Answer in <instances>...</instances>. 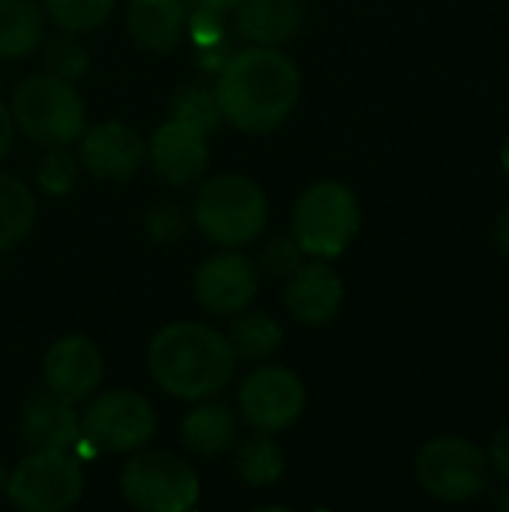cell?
<instances>
[{"label": "cell", "instance_id": "cell-1", "mask_svg": "<svg viewBox=\"0 0 509 512\" xmlns=\"http://www.w3.org/2000/svg\"><path fill=\"white\" fill-rule=\"evenodd\" d=\"M222 120L246 135L276 132L300 102V69L273 45L234 51L213 87Z\"/></svg>", "mask_w": 509, "mask_h": 512}, {"label": "cell", "instance_id": "cell-2", "mask_svg": "<svg viewBox=\"0 0 509 512\" xmlns=\"http://www.w3.org/2000/svg\"><path fill=\"white\" fill-rule=\"evenodd\" d=\"M237 354L231 342L204 324L174 321L162 327L147 348V369L159 390L174 399L204 402L222 393L234 378Z\"/></svg>", "mask_w": 509, "mask_h": 512}, {"label": "cell", "instance_id": "cell-3", "mask_svg": "<svg viewBox=\"0 0 509 512\" xmlns=\"http://www.w3.org/2000/svg\"><path fill=\"white\" fill-rule=\"evenodd\" d=\"M12 120L42 147H69L87 129V108L72 81L45 72L30 75L15 87Z\"/></svg>", "mask_w": 509, "mask_h": 512}, {"label": "cell", "instance_id": "cell-4", "mask_svg": "<svg viewBox=\"0 0 509 512\" xmlns=\"http://www.w3.org/2000/svg\"><path fill=\"white\" fill-rule=\"evenodd\" d=\"M195 225L216 246H246L267 225V195L243 174L213 177L198 189Z\"/></svg>", "mask_w": 509, "mask_h": 512}, {"label": "cell", "instance_id": "cell-5", "mask_svg": "<svg viewBox=\"0 0 509 512\" xmlns=\"http://www.w3.org/2000/svg\"><path fill=\"white\" fill-rule=\"evenodd\" d=\"M363 210L357 195L339 180L312 183L294 204L291 228L303 255L339 258L360 234Z\"/></svg>", "mask_w": 509, "mask_h": 512}, {"label": "cell", "instance_id": "cell-6", "mask_svg": "<svg viewBox=\"0 0 509 512\" xmlns=\"http://www.w3.org/2000/svg\"><path fill=\"white\" fill-rule=\"evenodd\" d=\"M417 483L441 504H468L489 489L492 465L483 447L462 435H441L423 444L414 462Z\"/></svg>", "mask_w": 509, "mask_h": 512}, {"label": "cell", "instance_id": "cell-7", "mask_svg": "<svg viewBox=\"0 0 509 512\" xmlns=\"http://www.w3.org/2000/svg\"><path fill=\"white\" fill-rule=\"evenodd\" d=\"M123 498L135 510L183 512L195 507L201 483L195 468L171 450H144L120 474Z\"/></svg>", "mask_w": 509, "mask_h": 512}, {"label": "cell", "instance_id": "cell-8", "mask_svg": "<svg viewBox=\"0 0 509 512\" xmlns=\"http://www.w3.org/2000/svg\"><path fill=\"white\" fill-rule=\"evenodd\" d=\"M84 492L81 459L72 450H33L6 477L12 507L24 512L69 510Z\"/></svg>", "mask_w": 509, "mask_h": 512}, {"label": "cell", "instance_id": "cell-9", "mask_svg": "<svg viewBox=\"0 0 509 512\" xmlns=\"http://www.w3.org/2000/svg\"><path fill=\"white\" fill-rule=\"evenodd\" d=\"M156 432L153 405L132 390H114L81 414V438L96 453H135Z\"/></svg>", "mask_w": 509, "mask_h": 512}, {"label": "cell", "instance_id": "cell-10", "mask_svg": "<svg viewBox=\"0 0 509 512\" xmlns=\"http://www.w3.org/2000/svg\"><path fill=\"white\" fill-rule=\"evenodd\" d=\"M237 399L243 420L255 432L276 435L300 420L306 408V387L285 366H261L246 375Z\"/></svg>", "mask_w": 509, "mask_h": 512}, {"label": "cell", "instance_id": "cell-11", "mask_svg": "<svg viewBox=\"0 0 509 512\" xmlns=\"http://www.w3.org/2000/svg\"><path fill=\"white\" fill-rule=\"evenodd\" d=\"M78 141H81V147H78L81 165L99 180L126 183L141 171V165L147 159V144H144L141 132L120 120H105V123L87 126Z\"/></svg>", "mask_w": 509, "mask_h": 512}, {"label": "cell", "instance_id": "cell-12", "mask_svg": "<svg viewBox=\"0 0 509 512\" xmlns=\"http://www.w3.org/2000/svg\"><path fill=\"white\" fill-rule=\"evenodd\" d=\"M258 294V267L240 252H216L195 273V297L210 315H237Z\"/></svg>", "mask_w": 509, "mask_h": 512}, {"label": "cell", "instance_id": "cell-13", "mask_svg": "<svg viewBox=\"0 0 509 512\" xmlns=\"http://www.w3.org/2000/svg\"><path fill=\"white\" fill-rule=\"evenodd\" d=\"M147 156L156 177L168 186H192L204 177L210 165L207 135L180 120H168L153 132Z\"/></svg>", "mask_w": 509, "mask_h": 512}, {"label": "cell", "instance_id": "cell-14", "mask_svg": "<svg viewBox=\"0 0 509 512\" xmlns=\"http://www.w3.org/2000/svg\"><path fill=\"white\" fill-rule=\"evenodd\" d=\"M45 390L78 405L90 399L102 381V354L87 336L57 339L42 360Z\"/></svg>", "mask_w": 509, "mask_h": 512}, {"label": "cell", "instance_id": "cell-15", "mask_svg": "<svg viewBox=\"0 0 509 512\" xmlns=\"http://www.w3.org/2000/svg\"><path fill=\"white\" fill-rule=\"evenodd\" d=\"M342 303L345 285L339 273L324 261L300 264L285 282V306L306 327H324L336 321Z\"/></svg>", "mask_w": 509, "mask_h": 512}, {"label": "cell", "instance_id": "cell-16", "mask_svg": "<svg viewBox=\"0 0 509 512\" xmlns=\"http://www.w3.org/2000/svg\"><path fill=\"white\" fill-rule=\"evenodd\" d=\"M21 438L33 450H75L81 441V417L72 402L51 390L33 393L21 408Z\"/></svg>", "mask_w": 509, "mask_h": 512}, {"label": "cell", "instance_id": "cell-17", "mask_svg": "<svg viewBox=\"0 0 509 512\" xmlns=\"http://www.w3.org/2000/svg\"><path fill=\"white\" fill-rule=\"evenodd\" d=\"M189 6L183 0H129L126 27L138 48L168 54L186 33Z\"/></svg>", "mask_w": 509, "mask_h": 512}, {"label": "cell", "instance_id": "cell-18", "mask_svg": "<svg viewBox=\"0 0 509 512\" xmlns=\"http://www.w3.org/2000/svg\"><path fill=\"white\" fill-rule=\"evenodd\" d=\"M306 21L303 0H240L237 27L252 45H285L300 36Z\"/></svg>", "mask_w": 509, "mask_h": 512}, {"label": "cell", "instance_id": "cell-19", "mask_svg": "<svg viewBox=\"0 0 509 512\" xmlns=\"http://www.w3.org/2000/svg\"><path fill=\"white\" fill-rule=\"evenodd\" d=\"M183 441L192 453L204 456V459H213V456H222L228 453L234 444H237V417L228 405L222 402H207L192 408L186 417H183Z\"/></svg>", "mask_w": 509, "mask_h": 512}, {"label": "cell", "instance_id": "cell-20", "mask_svg": "<svg viewBox=\"0 0 509 512\" xmlns=\"http://www.w3.org/2000/svg\"><path fill=\"white\" fill-rule=\"evenodd\" d=\"M45 9L33 0H0V57L21 60L42 45Z\"/></svg>", "mask_w": 509, "mask_h": 512}, {"label": "cell", "instance_id": "cell-21", "mask_svg": "<svg viewBox=\"0 0 509 512\" xmlns=\"http://www.w3.org/2000/svg\"><path fill=\"white\" fill-rule=\"evenodd\" d=\"M36 222V201L21 177L0 174V252L15 249Z\"/></svg>", "mask_w": 509, "mask_h": 512}, {"label": "cell", "instance_id": "cell-22", "mask_svg": "<svg viewBox=\"0 0 509 512\" xmlns=\"http://www.w3.org/2000/svg\"><path fill=\"white\" fill-rule=\"evenodd\" d=\"M228 342H231L234 354L243 360H267L282 348L285 330L270 315L243 309V312H237V321H231Z\"/></svg>", "mask_w": 509, "mask_h": 512}, {"label": "cell", "instance_id": "cell-23", "mask_svg": "<svg viewBox=\"0 0 509 512\" xmlns=\"http://www.w3.org/2000/svg\"><path fill=\"white\" fill-rule=\"evenodd\" d=\"M234 468L243 477V483L255 489H267L285 474V453L276 441H270V435L258 432L237 450Z\"/></svg>", "mask_w": 509, "mask_h": 512}, {"label": "cell", "instance_id": "cell-24", "mask_svg": "<svg viewBox=\"0 0 509 512\" xmlns=\"http://www.w3.org/2000/svg\"><path fill=\"white\" fill-rule=\"evenodd\" d=\"M168 111H171V120H180L186 126H195L201 129L204 135L216 132L219 123H222V111H219V102H216V93L201 87V84H183L174 90L171 102H168Z\"/></svg>", "mask_w": 509, "mask_h": 512}, {"label": "cell", "instance_id": "cell-25", "mask_svg": "<svg viewBox=\"0 0 509 512\" xmlns=\"http://www.w3.org/2000/svg\"><path fill=\"white\" fill-rule=\"evenodd\" d=\"M117 0H45V15L63 33H87L102 27Z\"/></svg>", "mask_w": 509, "mask_h": 512}, {"label": "cell", "instance_id": "cell-26", "mask_svg": "<svg viewBox=\"0 0 509 512\" xmlns=\"http://www.w3.org/2000/svg\"><path fill=\"white\" fill-rule=\"evenodd\" d=\"M90 66V57L84 51V45L72 36H54L51 42H45V69L63 81H78Z\"/></svg>", "mask_w": 509, "mask_h": 512}, {"label": "cell", "instance_id": "cell-27", "mask_svg": "<svg viewBox=\"0 0 509 512\" xmlns=\"http://www.w3.org/2000/svg\"><path fill=\"white\" fill-rule=\"evenodd\" d=\"M36 180L48 195H69L78 180L75 156L66 153V147H48V153L42 156V162L36 168Z\"/></svg>", "mask_w": 509, "mask_h": 512}, {"label": "cell", "instance_id": "cell-28", "mask_svg": "<svg viewBox=\"0 0 509 512\" xmlns=\"http://www.w3.org/2000/svg\"><path fill=\"white\" fill-rule=\"evenodd\" d=\"M303 264V249L294 237H273L264 249H261V267L270 276L288 279L297 267Z\"/></svg>", "mask_w": 509, "mask_h": 512}, {"label": "cell", "instance_id": "cell-29", "mask_svg": "<svg viewBox=\"0 0 509 512\" xmlns=\"http://www.w3.org/2000/svg\"><path fill=\"white\" fill-rule=\"evenodd\" d=\"M186 231V216L177 204L171 201H162L156 204L150 213H147V234L156 240V243H171L177 240L180 234Z\"/></svg>", "mask_w": 509, "mask_h": 512}, {"label": "cell", "instance_id": "cell-30", "mask_svg": "<svg viewBox=\"0 0 509 512\" xmlns=\"http://www.w3.org/2000/svg\"><path fill=\"white\" fill-rule=\"evenodd\" d=\"M186 30L198 45H213L219 39H225V21H222V12H213V9H204V6H195L189 9L186 15Z\"/></svg>", "mask_w": 509, "mask_h": 512}, {"label": "cell", "instance_id": "cell-31", "mask_svg": "<svg viewBox=\"0 0 509 512\" xmlns=\"http://www.w3.org/2000/svg\"><path fill=\"white\" fill-rule=\"evenodd\" d=\"M486 456H489L492 471H495V474H498V477H501V480L509 486V423L507 426H501V429L492 435Z\"/></svg>", "mask_w": 509, "mask_h": 512}, {"label": "cell", "instance_id": "cell-32", "mask_svg": "<svg viewBox=\"0 0 509 512\" xmlns=\"http://www.w3.org/2000/svg\"><path fill=\"white\" fill-rule=\"evenodd\" d=\"M231 54H234V48H231L228 39H219V42H213V45H198V66H201L204 72H219V69L228 63Z\"/></svg>", "mask_w": 509, "mask_h": 512}, {"label": "cell", "instance_id": "cell-33", "mask_svg": "<svg viewBox=\"0 0 509 512\" xmlns=\"http://www.w3.org/2000/svg\"><path fill=\"white\" fill-rule=\"evenodd\" d=\"M12 138H15V120H12V111L0 102V162L9 156V150H12Z\"/></svg>", "mask_w": 509, "mask_h": 512}, {"label": "cell", "instance_id": "cell-34", "mask_svg": "<svg viewBox=\"0 0 509 512\" xmlns=\"http://www.w3.org/2000/svg\"><path fill=\"white\" fill-rule=\"evenodd\" d=\"M495 246L501 249V255L509 258V207L501 210V216L495 219Z\"/></svg>", "mask_w": 509, "mask_h": 512}, {"label": "cell", "instance_id": "cell-35", "mask_svg": "<svg viewBox=\"0 0 509 512\" xmlns=\"http://www.w3.org/2000/svg\"><path fill=\"white\" fill-rule=\"evenodd\" d=\"M192 6H204V9H213V12H231L240 6V0H192Z\"/></svg>", "mask_w": 509, "mask_h": 512}, {"label": "cell", "instance_id": "cell-36", "mask_svg": "<svg viewBox=\"0 0 509 512\" xmlns=\"http://www.w3.org/2000/svg\"><path fill=\"white\" fill-rule=\"evenodd\" d=\"M501 165H504V171L509 174V138L504 141V150H501Z\"/></svg>", "mask_w": 509, "mask_h": 512}, {"label": "cell", "instance_id": "cell-37", "mask_svg": "<svg viewBox=\"0 0 509 512\" xmlns=\"http://www.w3.org/2000/svg\"><path fill=\"white\" fill-rule=\"evenodd\" d=\"M6 489V468H3V462H0V492Z\"/></svg>", "mask_w": 509, "mask_h": 512}, {"label": "cell", "instance_id": "cell-38", "mask_svg": "<svg viewBox=\"0 0 509 512\" xmlns=\"http://www.w3.org/2000/svg\"><path fill=\"white\" fill-rule=\"evenodd\" d=\"M501 507H504V510H509V495L507 498H501Z\"/></svg>", "mask_w": 509, "mask_h": 512}]
</instances>
